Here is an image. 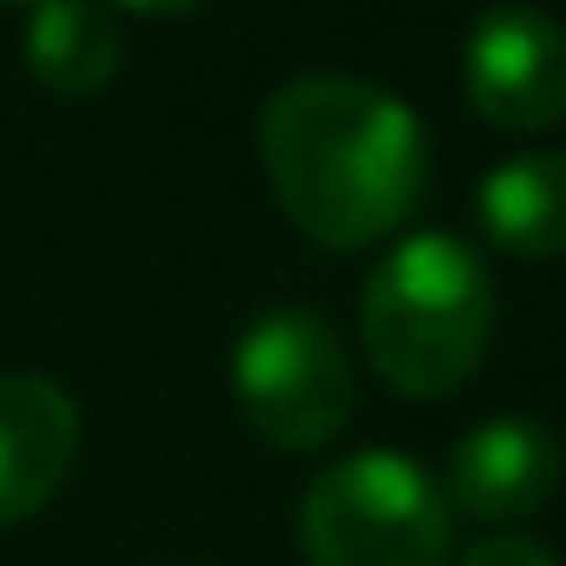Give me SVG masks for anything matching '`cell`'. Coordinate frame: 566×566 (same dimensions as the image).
<instances>
[{
    "instance_id": "6da1fadb",
    "label": "cell",
    "mask_w": 566,
    "mask_h": 566,
    "mask_svg": "<svg viewBox=\"0 0 566 566\" xmlns=\"http://www.w3.org/2000/svg\"><path fill=\"white\" fill-rule=\"evenodd\" d=\"M264 178L283 218L323 251H369L409 224L428 191V133L409 99L349 80L296 73L258 119Z\"/></svg>"
},
{
    "instance_id": "7a4b0ae2",
    "label": "cell",
    "mask_w": 566,
    "mask_h": 566,
    "mask_svg": "<svg viewBox=\"0 0 566 566\" xmlns=\"http://www.w3.org/2000/svg\"><path fill=\"white\" fill-rule=\"evenodd\" d=\"M494 343V277L474 244L422 231L402 238L363 283V356L369 369L416 396H454Z\"/></svg>"
},
{
    "instance_id": "3957f363",
    "label": "cell",
    "mask_w": 566,
    "mask_h": 566,
    "mask_svg": "<svg viewBox=\"0 0 566 566\" xmlns=\"http://www.w3.org/2000/svg\"><path fill=\"white\" fill-rule=\"evenodd\" d=\"M296 534L310 566H441L454 547V514L422 461L363 448L310 481Z\"/></svg>"
},
{
    "instance_id": "277c9868",
    "label": "cell",
    "mask_w": 566,
    "mask_h": 566,
    "mask_svg": "<svg viewBox=\"0 0 566 566\" xmlns=\"http://www.w3.org/2000/svg\"><path fill=\"white\" fill-rule=\"evenodd\" d=\"M231 396L271 448L310 454L349 428L356 369L329 316H316L310 303H277L231 343Z\"/></svg>"
},
{
    "instance_id": "5b68a950",
    "label": "cell",
    "mask_w": 566,
    "mask_h": 566,
    "mask_svg": "<svg viewBox=\"0 0 566 566\" xmlns=\"http://www.w3.org/2000/svg\"><path fill=\"white\" fill-rule=\"evenodd\" d=\"M461 93L501 133H547L566 119V20L501 0L461 46Z\"/></svg>"
},
{
    "instance_id": "8992f818",
    "label": "cell",
    "mask_w": 566,
    "mask_h": 566,
    "mask_svg": "<svg viewBox=\"0 0 566 566\" xmlns=\"http://www.w3.org/2000/svg\"><path fill=\"white\" fill-rule=\"evenodd\" d=\"M560 468L566 454L554 441V428L527 422V416H494V422H474L448 448L441 501H448V514L507 527V521H527L554 501Z\"/></svg>"
},
{
    "instance_id": "52a82bcc",
    "label": "cell",
    "mask_w": 566,
    "mask_h": 566,
    "mask_svg": "<svg viewBox=\"0 0 566 566\" xmlns=\"http://www.w3.org/2000/svg\"><path fill=\"white\" fill-rule=\"evenodd\" d=\"M73 461H80V402L33 369H7L0 376V527L33 521L60 494Z\"/></svg>"
},
{
    "instance_id": "ba28073f",
    "label": "cell",
    "mask_w": 566,
    "mask_h": 566,
    "mask_svg": "<svg viewBox=\"0 0 566 566\" xmlns=\"http://www.w3.org/2000/svg\"><path fill=\"white\" fill-rule=\"evenodd\" d=\"M481 231L521 264L566 258V151H514L474 191Z\"/></svg>"
},
{
    "instance_id": "9c48e42d",
    "label": "cell",
    "mask_w": 566,
    "mask_h": 566,
    "mask_svg": "<svg viewBox=\"0 0 566 566\" xmlns=\"http://www.w3.org/2000/svg\"><path fill=\"white\" fill-rule=\"evenodd\" d=\"M126 66L119 20L99 0H40L27 7V73L53 99H99Z\"/></svg>"
},
{
    "instance_id": "30bf717a",
    "label": "cell",
    "mask_w": 566,
    "mask_h": 566,
    "mask_svg": "<svg viewBox=\"0 0 566 566\" xmlns=\"http://www.w3.org/2000/svg\"><path fill=\"white\" fill-rule=\"evenodd\" d=\"M461 566H560L541 541H527V534H488V541H474Z\"/></svg>"
},
{
    "instance_id": "8fae6325",
    "label": "cell",
    "mask_w": 566,
    "mask_h": 566,
    "mask_svg": "<svg viewBox=\"0 0 566 566\" xmlns=\"http://www.w3.org/2000/svg\"><path fill=\"white\" fill-rule=\"evenodd\" d=\"M126 13H145V20H178V13H198L211 0H119Z\"/></svg>"
},
{
    "instance_id": "7c38bea8",
    "label": "cell",
    "mask_w": 566,
    "mask_h": 566,
    "mask_svg": "<svg viewBox=\"0 0 566 566\" xmlns=\"http://www.w3.org/2000/svg\"><path fill=\"white\" fill-rule=\"evenodd\" d=\"M0 7H40V0H0Z\"/></svg>"
}]
</instances>
